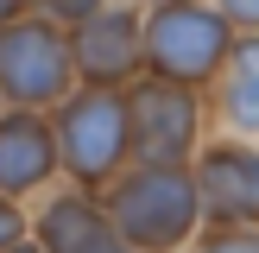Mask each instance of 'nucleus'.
Returning a JSON list of instances; mask_svg holds the SVG:
<instances>
[{
    "mask_svg": "<svg viewBox=\"0 0 259 253\" xmlns=\"http://www.w3.org/2000/svg\"><path fill=\"white\" fill-rule=\"evenodd\" d=\"M101 202L133 253H184L209 222L190 164H126L101 190Z\"/></svg>",
    "mask_w": 259,
    "mask_h": 253,
    "instance_id": "obj_1",
    "label": "nucleus"
},
{
    "mask_svg": "<svg viewBox=\"0 0 259 253\" xmlns=\"http://www.w3.org/2000/svg\"><path fill=\"white\" fill-rule=\"evenodd\" d=\"M234 25L215 0H146V70L209 95L234 51Z\"/></svg>",
    "mask_w": 259,
    "mask_h": 253,
    "instance_id": "obj_2",
    "label": "nucleus"
},
{
    "mask_svg": "<svg viewBox=\"0 0 259 253\" xmlns=\"http://www.w3.org/2000/svg\"><path fill=\"white\" fill-rule=\"evenodd\" d=\"M63 152V177L82 190H108L114 177L133 164V126H126V89H89L76 82L70 95L51 108Z\"/></svg>",
    "mask_w": 259,
    "mask_h": 253,
    "instance_id": "obj_3",
    "label": "nucleus"
},
{
    "mask_svg": "<svg viewBox=\"0 0 259 253\" xmlns=\"http://www.w3.org/2000/svg\"><path fill=\"white\" fill-rule=\"evenodd\" d=\"M126 126H133V164H190L202 152L209 95L139 70L126 82Z\"/></svg>",
    "mask_w": 259,
    "mask_h": 253,
    "instance_id": "obj_4",
    "label": "nucleus"
},
{
    "mask_svg": "<svg viewBox=\"0 0 259 253\" xmlns=\"http://www.w3.org/2000/svg\"><path fill=\"white\" fill-rule=\"evenodd\" d=\"M76 89L70 63V25L25 13V19L0 25V108H57Z\"/></svg>",
    "mask_w": 259,
    "mask_h": 253,
    "instance_id": "obj_5",
    "label": "nucleus"
},
{
    "mask_svg": "<svg viewBox=\"0 0 259 253\" xmlns=\"http://www.w3.org/2000/svg\"><path fill=\"white\" fill-rule=\"evenodd\" d=\"M70 63L89 89H126L146 70V7L133 0H101L89 19L70 25Z\"/></svg>",
    "mask_w": 259,
    "mask_h": 253,
    "instance_id": "obj_6",
    "label": "nucleus"
},
{
    "mask_svg": "<svg viewBox=\"0 0 259 253\" xmlns=\"http://www.w3.org/2000/svg\"><path fill=\"white\" fill-rule=\"evenodd\" d=\"M196 196L209 222H259V139H202V152L190 158Z\"/></svg>",
    "mask_w": 259,
    "mask_h": 253,
    "instance_id": "obj_7",
    "label": "nucleus"
},
{
    "mask_svg": "<svg viewBox=\"0 0 259 253\" xmlns=\"http://www.w3.org/2000/svg\"><path fill=\"white\" fill-rule=\"evenodd\" d=\"M63 177L57 126L45 108H0V190L7 196H38Z\"/></svg>",
    "mask_w": 259,
    "mask_h": 253,
    "instance_id": "obj_8",
    "label": "nucleus"
},
{
    "mask_svg": "<svg viewBox=\"0 0 259 253\" xmlns=\"http://www.w3.org/2000/svg\"><path fill=\"white\" fill-rule=\"evenodd\" d=\"M32 240L45 253H133L120 240V228H114L101 190H82V184H70V190H57V196L38 202Z\"/></svg>",
    "mask_w": 259,
    "mask_h": 253,
    "instance_id": "obj_9",
    "label": "nucleus"
},
{
    "mask_svg": "<svg viewBox=\"0 0 259 253\" xmlns=\"http://www.w3.org/2000/svg\"><path fill=\"white\" fill-rule=\"evenodd\" d=\"M209 108L222 120V133L234 139H259V32H240L228 51L222 76L209 89Z\"/></svg>",
    "mask_w": 259,
    "mask_h": 253,
    "instance_id": "obj_10",
    "label": "nucleus"
},
{
    "mask_svg": "<svg viewBox=\"0 0 259 253\" xmlns=\"http://www.w3.org/2000/svg\"><path fill=\"white\" fill-rule=\"evenodd\" d=\"M184 253H259V222H202Z\"/></svg>",
    "mask_w": 259,
    "mask_h": 253,
    "instance_id": "obj_11",
    "label": "nucleus"
},
{
    "mask_svg": "<svg viewBox=\"0 0 259 253\" xmlns=\"http://www.w3.org/2000/svg\"><path fill=\"white\" fill-rule=\"evenodd\" d=\"M25 234H32V215H25V202L0 190V253H13Z\"/></svg>",
    "mask_w": 259,
    "mask_h": 253,
    "instance_id": "obj_12",
    "label": "nucleus"
},
{
    "mask_svg": "<svg viewBox=\"0 0 259 253\" xmlns=\"http://www.w3.org/2000/svg\"><path fill=\"white\" fill-rule=\"evenodd\" d=\"M101 0H32V13H45V19H57V25H76V19H89Z\"/></svg>",
    "mask_w": 259,
    "mask_h": 253,
    "instance_id": "obj_13",
    "label": "nucleus"
},
{
    "mask_svg": "<svg viewBox=\"0 0 259 253\" xmlns=\"http://www.w3.org/2000/svg\"><path fill=\"white\" fill-rule=\"evenodd\" d=\"M215 7L228 13V25H234V32H259V0H215Z\"/></svg>",
    "mask_w": 259,
    "mask_h": 253,
    "instance_id": "obj_14",
    "label": "nucleus"
},
{
    "mask_svg": "<svg viewBox=\"0 0 259 253\" xmlns=\"http://www.w3.org/2000/svg\"><path fill=\"white\" fill-rule=\"evenodd\" d=\"M32 13V0H0V25H13V19H25Z\"/></svg>",
    "mask_w": 259,
    "mask_h": 253,
    "instance_id": "obj_15",
    "label": "nucleus"
},
{
    "mask_svg": "<svg viewBox=\"0 0 259 253\" xmlns=\"http://www.w3.org/2000/svg\"><path fill=\"white\" fill-rule=\"evenodd\" d=\"M13 253H45V247H38V240H32V234H25V240H19V247H13Z\"/></svg>",
    "mask_w": 259,
    "mask_h": 253,
    "instance_id": "obj_16",
    "label": "nucleus"
},
{
    "mask_svg": "<svg viewBox=\"0 0 259 253\" xmlns=\"http://www.w3.org/2000/svg\"><path fill=\"white\" fill-rule=\"evenodd\" d=\"M133 7H146V0H133Z\"/></svg>",
    "mask_w": 259,
    "mask_h": 253,
    "instance_id": "obj_17",
    "label": "nucleus"
}]
</instances>
